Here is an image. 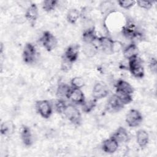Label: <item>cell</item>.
Wrapping results in <instances>:
<instances>
[{
    "label": "cell",
    "instance_id": "obj_1",
    "mask_svg": "<svg viewBox=\"0 0 157 157\" xmlns=\"http://www.w3.org/2000/svg\"><path fill=\"white\" fill-rule=\"evenodd\" d=\"M121 34L126 38L132 40L140 38L142 36V33L137 24L132 18H127L121 29Z\"/></svg>",
    "mask_w": 157,
    "mask_h": 157
},
{
    "label": "cell",
    "instance_id": "obj_2",
    "mask_svg": "<svg viewBox=\"0 0 157 157\" xmlns=\"http://www.w3.org/2000/svg\"><path fill=\"white\" fill-rule=\"evenodd\" d=\"M96 42L98 43V48L100 47L103 52L109 55L118 52L121 47V43L107 36L98 37Z\"/></svg>",
    "mask_w": 157,
    "mask_h": 157
},
{
    "label": "cell",
    "instance_id": "obj_3",
    "mask_svg": "<svg viewBox=\"0 0 157 157\" xmlns=\"http://www.w3.org/2000/svg\"><path fill=\"white\" fill-rule=\"evenodd\" d=\"M62 114H63L64 117L73 124L80 126L82 124V114L75 104H67Z\"/></svg>",
    "mask_w": 157,
    "mask_h": 157
},
{
    "label": "cell",
    "instance_id": "obj_4",
    "mask_svg": "<svg viewBox=\"0 0 157 157\" xmlns=\"http://www.w3.org/2000/svg\"><path fill=\"white\" fill-rule=\"evenodd\" d=\"M128 61V68L131 75L135 78H142L145 75V71L142 59L137 56Z\"/></svg>",
    "mask_w": 157,
    "mask_h": 157
},
{
    "label": "cell",
    "instance_id": "obj_5",
    "mask_svg": "<svg viewBox=\"0 0 157 157\" xmlns=\"http://www.w3.org/2000/svg\"><path fill=\"white\" fill-rule=\"evenodd\" d=\"M37 51L36 47L31 42H27L24 46L22 57L26 64H34L37 58Z\"/></svg>",
    "mask_w": 157,
    "mask_h": 157
},
{
    "label": "cell",
    "instance_id": "obj_6",
    "mask_svg": "<svg viewBox=\"0 0 157 157\" xmlns=\"http://www.w3.org/2000/svg\"><path fill=\"white\" fill-rule=\"evenodd\" d=\"M39 40L47 52L52 51L58 45L56 37L48 31H45L42 33Z\"/></svg>",
    "mask_w": 157,
    "mask_h": 157
},
{
    "label": "cell",
    "instance_id": "obj_7",
    "mask_svg": "<svg viewBox=\"0 0 157 157\" xmlns=\"http://www.w3.org/2000/svg\"><path fill=\"white\" fill-rule=\"evenodd\" d=\"M35 107L37 113L44 118H49L53 112V106L48 100H39L36 102Z\"/></svg>",
    "mask_w": 157,
    "mask_h": 157
},
{
    "label": "cell",
    "instance_id": "obj_8",
    "mask_svg": "<svg viewBox=\"0 0 157 157\" xmlns=\"http://www.w3.org/2000/svg\"><path fill=\"white\" fill-rule=\"evenodd\" d=\"M124 107L118 96L114 94L110 96L105 104V110L108 113H113L121 111Z\"/></svg>",
    "mask_w": 157,
    "mask_h": 157
},
{
    "label": "cell",
    "instance_id": "obj_9",
    "mask_svg": "<svg viewBox=\"0 0 157 157\" xmlns=\"http://www.w3.org/2000/svg\"><path fill=\"white\" fill-rule=\"evenodd\" d=\"M143 121L142 113L137 109H131L126 115L125 121L128 126L136 128L139 126Z\"/></svg>",
    "mask_w": 157,
    "mask_h": 157
},
{
    "label": "cell",
    "instance_id": "obj_10",
    "mask_svg": "<svg viewBox=\"0 0 157 157\" xmlns=\"http://www.w3.org/2000/svg\"><path fill=\"white\" fill-rule=\"evenodd\" d=\"M109 90L105 83L102 82H97L93 86L92 90V96L93 99L99 100L108 96Z\"/></svg>",
    "mask_w": 157,
    "mask_h": 157
},
{
    "label": "cell",
    "instance_id": "obj_11",
    "mask_svg": "<svg viewBox=\"0 0 157 157\" xmlns=\"http://www.w3.org/2000/svg\"><path fill=\"white\" fill-rule=\"evenodd\" d=\"M80 46L78 44H71L65 50L62 58L73 64L75 63L79 56Z\"/></svg>",
    "mask_w": 157,
    "mask_h": 157
},
{
    "label": "cell",
    "instance_id": "obj_12",
    "mask_svg": "<svg viewBox=\"0 0 157 157\" xmlns=\"http://www.w3.org/2000/svg\"><path fill=\"white\" fill-rule=\"evenodd\" d=\"M115 91L118 95H132L134 92V88L128 82L119 79L115 83Z\"/></svg>",
    "mask_w": 157,
    "mask_h": 157
},
{
    "label": "cell",
    "instance_id": "obj_13",
    "mask_svg": "<svg viewBox=\"0 0 157 157\" xmlns=\"http://www.w3.org/2000/svg\"><path fill=\"white\" fill-rule=\"evenodd\" d=\"M25 17L32 26L35 25L39 17V10L35 3H31L28 6L25 13Z\"/></svg>",
    "mask_w": 157,
    "mask_h": 157
},
{
    "label": "cell",
    "instance_id": "obj_14",
    "mask_svg": "<svg viewBox=\"0 0 157 157\" xmlns=\"http://www.w3.org/2000/svg\"><path fill=\"white\" fill-rule=\"evenodd\" d=\"M67 99L74 104L82 105L85 101V96L81 89L72 88L69 93Z\"/></svg>",
    "mask_w": 157,
    "mask_h": 157
},
{
    "label": "cell",
    "instance_id": "obj_15",
    "mask_svg": "<svg viewBox=\"0 0 157 157\" xmlns=\"http://www.w3.org/2000/svg\"><path fill=\"white\" fill-rule=\"evenodd\" d=\"M20 137L25 146L29 147L34 143V139L30 128L26 125H22L20 129Z\"/></svg>",
    "mask_w": 157,
    "mask_h": 157
},
{
    "label": "cell",
    "instance_id": "obj_16",
    "mask_svg": "<svg viewBox=\"0 0 157 157\" xmlns=\"http://www.w3.org/2000/svg\"><path fill=\"white\" fill-rule=\"evenodd\" d=\"M119 143L112 136L104 140L101 145L102 150L106 153L112 154L116 152L118 148Z\"/></svg>",
    "mask_w": 157,
    "mask_h": 157
},
{
    "label": "cell",
    "instance_id": "obj_17",
    "mask_svg": "<svg viewBox=\"0 0 157 157\" xmlns=\"http://www.w3.org/2000/svg\"><path fill=\"white\" fill-rule=\"evenodd\" d=\"M98 38L94 26L85 28L82 34V39L84 44H93L97 41Z\"/></svg>",
    "mask_w": 157,
    "mask_h": 157
},
{
    "label": "cell",
    "instance_id": "obj_18",
    "mask_svg": "<svg viewBox=\"0 0 157 157\" xmlns=\"http://www.w3.org/2000/svg\"><path fill=\"white\" fill-rule=\"evenodd\" d=\"M111 136L113 137L119 144L126 143L130 139L128 131L123 126L118 127Z\"/></svg>",
    "mask_w": 157,
    "mask_h": 157
},
{
    "label": "cell",
    "instance_id": "obj_19",
    "mask_svg": "<svg viewBox=\"0 0 157 157\" xmlns=\"http://www.w3.org/2000/svg\"><path fill=\"white\" fill-rule=\"evenodd\" d=\"M123 55L126 59H130L139 55V48L137 45L134 43L132 42L124 48L123 50Z\"/></svg>",
    "mask_w": 157,
    "mask_h": 157
},
{
    "label": "cell",
    "instance_id": "obj_20",
    "mask_svg": "<svg viewBox=\"0 0 157 157\" xmlns=\"http://www.w3.org/2000/svg\"><path fill=\"white\" fill-rule=\"evenodd\" d=\"M136 142L141 148L147 147L149 142V135L144 129H139L136 132Z\"/></svg>",
    "mask_w": 157,
    "mask_h": 157
},
{
    "label": "cell",
    "instance_id": "obj_21",
    "mask_svg": "<svg viewBox=\"0 0 157 157\" xmlns=\"http://www.w3.org/2000/svg\"><path fill=\"white\" fill-rule=\"evenodd\" d=\"M71 89L72 86H71L68 84L64 82H61L58 85L56 91V94L58 98L67 99Z\"/></svg>",
    "mask_w": 157,
    "mask_h": 157
},
{
    "label": "cell",
    "instance_id": "obj_22",
    "mask_svg": "<svg viewBox=\"0 0 157 157\" xmlns=\"http://www.w3.org/2000/svg\"><path fill=\"white\" fill-rule=\"evenodd\" d=\"M15 130V124L10 120L4 121L1 124V134L4 136H9L12 134Z\"/></svg>",
    "mask_w": 157,
    "mask_h": 157
},
{
    "label": "cell",
    "instance_id": "obj_23",
    "mask_svg": "<svg viewBox=\"0 0 157 157\" xmlns=\"http://www.w3.org/2000/svg\"><path fill=\"white\" fill-rule=\"evenodd\" d=\"M80 17V12L77 9L69 10L66 15L67 21L71 24H75Z\"/></svg>",
    "mask_w": 157,
    "mask_h": 157
},
{
    "label": "cell",
    "instance_id": "obj_24",
    "mask_svg": "<svg viewBox=\"0 0 157 157\" xmlns=\"http://www.w3.org/2000/svg\"><path fill=\"white\" fill-rule=\"evenodd\" d=\"M98 47L93 44H85L83 47V52L88 57H93L97 53Z\"/></svg>",
    "mask_w": 157,
    "mask_h": 157
},
{
    "label": "cell",
    "instance_id": "obj_25",
    "mask_svg": "<svg viewBox=\"0 0 157 157\" xmlns=\"http://www.w3.org/2000/svg\"><path fill=\"white\" fill-rule=\"evenodd\" d=\"M96 104H97V100L93 98L92 99H89L88 101L85 100L83 104L81 105L82 111L84 113H88L92 112L94 109V108L96 106Z\"/></svg>",
    "mask_w": 157,
    "mask_h": 157
},
{
    "label": "cell",
    "instance_id": "obj_26",
    "mask_svg": "<svg viewBox=\"0 0 157 157\" xmlns=\"http://www.w3.org/2000/svg\"><path fill=\"white\" fill-rule=\"evenodd\" d=\"M58 1L56 0H45L42 2V7L44 11L50 12L58 6Z\"/></svg>",
    "mask_w": 157,
    "mask_h": 157
},
{
    "label": "cell",
    "instance_id": "obj_27",
    "mask_svg": "<svg viewBox=\"0 0 157 157\" xmlns=\"http://www.w3.org/2000/svg\"><path fill=\"white\" fill-rule=\"evenodd\" d=\"M71 85L72 88L81 89L85 85V82L83 78L81 77H74L71 80Z\"/></svg>",
    "mask_w": 157,
    "mask_h": 157
},
{
    "label": "cell",
    "instance_id": "obj_28",
    "mask_svg": "<svg viewBox=\"0 0 157 157\" xmlns=\"http://www.w3.org/2000/svg\"><path fill=\"white\" fill-rule=\"evenodd\" d=\"M66 102L64 100V99H61V98H58L55 103V110L58 113H63V110L66 105Z\"/></svg>",
    "mask_w": 157,
    "mask_h": 157
},
{
    "label": "cell",
    "instance_id": "obj_29",
    "mask_svg": "<svg viewBox=\"0 0 157 157\" xmlns=\"http://www.w3.org/2000/svg\"><path fill=\"white\" fill-rule=\"evenodd\" d=\"M117 2L120 7L124 9H129L136 4V1L134 0L133 1H129V0L118 1Z\"/></svg>",
    "mask_w": 157,
    "mask_h": 157
},
{
    "label": "cell",
    "instance_id": "obj_30",
    "mask_svg": "<svg viewBox=\"0 0 157 157\" xmlns=\"http://www.w3.org/2000/svg\"><path fill=\"white\" fill-rule=\"evenodd\" d=\"M137 5L144 9L149 10L150 9L153 5V2L151 1H136Z\"/></svg>",
    "mask_w": 157,
    "mask_h": 157
},
{
    "label": "cell",
    "instance_id": "obj_31",
    "mask_svg": "<svg viewBox=\"0 0 157 157\" xmlns=\"http://www.w3.org/2000/svg\"><path fill=\"white\" fill-rule=\"evenodd\" d=\"M148 67L150 71L153 74H155L157 71V61L156 58L152 57L148 63Z\"/></svg>",
    "mask_w": 157,
    "mask_h": 157
},
{
    "label": "cell",
    "instance_id": "obj_32",
    "mask_svg": "<svg viewBox=\"0 0 157 157\" xmlns=\"http://www.w3.org/2000/svg\"><path fill=\"white\" fill-rule=\"evenodd\" d=\"M72 64L69 63V61H66V59L62 58L61 60V69L64 72H67L69 71L71 67H72Z\"/></svg>",
    "mask_w": 157,
    "mask_h": 157
}]
</instances>
